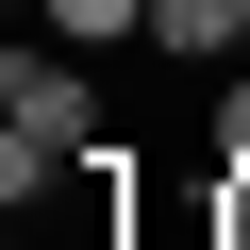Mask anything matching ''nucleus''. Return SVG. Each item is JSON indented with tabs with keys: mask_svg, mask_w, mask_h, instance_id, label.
<instances>
[{
	"mask_svg": "<svg viewBox=\"0 0 250 250\" xmlns=\"http://www.w3.org/2000/svg\"><path fill=\"white\" fill-rule=\"evenodd\" d=\"M17 17H50V0H17Z\"/></svg>",
	"mask_w": 250,
	"mask_h": 250,
	"instance_id": "obj_6",
	"label": "nucleus"
},
{
	"mask_svg": "<svg viewBox=\"0 0 250 250\" xmlns=\"http://www.w3.org/2000/svg\"><path fill=\"white\" fill-rule=\"evenodd\" d=\"M200 250H250V167H217V217H200Z\"/></svg>",
	"mask_w": 250,
	"mask_h": 250,
	"instance_id": "obj_4",
	"label": "nucleus"
},
{
	"mask_svg": "<svg viewBox=\"0 0 250 250\" xmlns=\"http://www.w3.org/2000/svg\"><path fill=\"white\" fill-rule=\"evenodd\" d=\"M217 167H250V67L217 83Z\"/></svg>",
	"mask_w": 250,
	"mask_h": 250,
	"instance_id": "obj_5",
	"label": "nucleus"
},
{
	"mask_svg": "<svg viewBox=\"0 0 250 250\" xmlns=\"http://www.w3.org/2000/svg\"><path fill=\"white\" fill-rule=\"evenodd\" d=\"M67 50H150V0H50Z\"/></svg>",
	"mask_w": 250,
	"mask_h": 250,
	"instance_id": "obj_3",
	"label": "nucleus"
},
{
	"mask_svg": "<svg viewBox=\"0 0 250 250\" xmlns=\"http://www.w3.org/2000/svg\"><path fill=\"white\" fill-rule=\"evenodd\" d=\"M83 150H100V50H67V34L50 50H0V200L34 217Z\"/></svg>",
	"mask_w": 250,
	"mask_h": 250,
	"instance_id": "obj_1",
	"label": "nucleus"
},
{
	"mask_svg": "<svg viewBox=\"0 0 250 250\" xmlns=\"http://www.w3.org/2000/svg\"><path fill=\"white\" fill-rule=\"evenodd\" d=\"M150 50L167 67H233L250 50V0H150Z\"/></svg>",
	"mask_w": 250,
	"mask_h": 250,
	"instance_id": "obj_2",
	"label": "nucleus"
}]
</instances>
